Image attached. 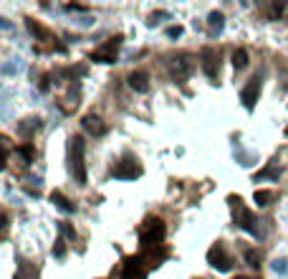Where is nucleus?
<instances>
[{
  "instance_id": "nucleus-31",
  "label": "nucleus",
  "mask_w": 288,
  "mask_h": 279,
  "mask_svg": "<svg viewBox=\"0 0 288 279\" xmlns=\"http://www.w3.org/2000/svg\"><path fill=\"white\" fill-rule=\"evenodd\" d=\"M235 279H250V277H243V274H238V277H235Z\"/></svg>"
},
{
  "instance_id": "nucleus-22",
  "label": "nucleus",
  "mask_w": 288,
  "mask_h": 279,
  "mask_svg": "<svg viewBox=\"0 0 288 279\" xmlns=\"http://www.w3.org/2000/svg\"><path fill=\"white\" fill-rule=\"evenodd\" d=\"M53 256H58V259L66 256V241H64V239H58V241L53 244Z\"/></svg>"
},
{
  "instance_id": "nucleus-29",
  "label": "nucleus",
  "mask_w": 288,
  "mask_h": 279,
  "mask_svg": "<svg viewBox=\"0 0 288 279\" xmlns=\"http://www.w3.org/2000/svg\"><path fill=\"white\" fill-rule=\"evenodd\" d=\"M68 10H86V5H76V3H71V5H66Z\"/></svg>"
},
{
  "instance_id": "nucleus-14",
  "label": "nucleus",
  "mask_w": 288,
  "mask_h": 279,
  "mask_svg": "<svg viewBox=\"0 0 288 279\" xmlns=\"http://www.w3.org/2000/svg\"><path fill=\"white\" fill-rule=\"evenodd\" d=\"M207 25H210V33H212V36H215V33H220V31H222V25H225V18H222V13L212 10L210 16H207Z\"/></svg>"
},
{
  "instance_id": "nucleus-30",
  "label": "nucleus",
  "mask_w": 288,
  "mask_h": 279,
  "mask_svg": "<svg viewBox=\"0 0 288 279\" xmlns=\"http://www.w3.org/2000/svg\"><path fill=\"white\" fill-rule=\"evenodd\" d=\"M0 28H5V31H8V28H13V25H10L5 18H0Z\"/></svg>"
},
{
  "instance_id": "nucleus-28",
  "label": "nucleus",
  "mask_w": 288,
  "mask_h": 279,
  "mask_svg": "<svg viewBox=\"0 0 288 279\" xmlns=\"http://www.w3.org/2000/svg\"><path fill=\"white\" fill-rule=\"evenodd\" d=\"M5 231H8V216L3 213L0 216V236H5Z\"/></svg>"
},
{
  "instance_id": "nucleus-13",
  "label": "nucleus",
  "mask_w": 288,
  "mask_h": 279,
  "mask_svg": "<svg viewBox=\"0 0 288 279\" xmlns=\"http://www.w3.org/2000/svg\"><path fill=\"white\" fill-rule=\"evenodd\" d=\"M51 201L56 203V208H61L64 213H76V205H73L64 193H58V190H56V193H51Z\"/></svg>"
},
{
  "instance_id": "nucleus-6",
  "label": "nucleus",
  "mask_w": 288,
  "mask_h": 279,
  "mask_svg": "<svg viewBox=\"0 0 288 279\" xmlns=\"http://www.w3.org/2000/svg\"><path fill=\"white\" fill-rule=\"evenodd\" d=\"M207 264H210L212 269H218V272H227V269L233 267V259L225 254L222 244H215V246L207 252Z\"/></svg>"
},
{
  "instance_id": "nucleus-24",
  "label": "nucleus",
  "mask_w": 288,
  "mask_h": 279,
  "mask_svg": "<svg viewBox=\"0 0 288 279\" xmlns=\"http://www.w3.org/2000/svg\"><path fill=\"white\" fill-rule=\"evenodd\" d=\"M18 152L25 157V163H30V160H33V148H30V145H23V148H18Z\"/></svg>"
},
{
  "instance_id": "nucleus-25",
  "label": "nucleus",
  "mask_w": 288,
  "mask_h": 279,
  "mask_svg": "<svg viewBox=\"0 0 288 279\" xmlns=\"http://www.w3.org/2000/svg\"><path fill=\"white\" fill-rule=\"evenodd\" d=\"M286 259H276V261H273V272H276V274H286Z\"/></svg>"
},
{
  "instance_id": "nucleus-18",
  "label": "nucleus",
  "mask_w": 288,
  "mask_h": 279,
  "mask_svg": "<svg viewBox=\"0 0 288 279\" xmlns=\"http://www.w3.org/2000/svg\"><path fill=\"white\" fill-rule=\"evenodd\" d=\"M253 198H255V203L261 205V208H266V205L273 203V198H276V196H273L270 190H255V196H253Z\"/></svg>"
},
{
  "instance_id": "nucleus-11",
  "label": "nucleus",
  "mask_w": 288,
  "mask_h": 279,
  "mask_svg": "<svg viewBox=\"0 0 288 279\" xmlns=\"http://www.w3.org/2000/svg\"><path fill=\"white\" fill-rule=\"evenodd\" d=\"M175 61H177V58H175ZM190 71H192V64H190V58H187L185 53H182V56H179V61L172 66V76H175L177 81H185V79L190 76Z\"/></svg>"
},
{
  "instance_id": "nucleus-16",
  "label": "nucleus",
  "mask_w": 288,
  "mask_h": 279,
  "mask_svg": "<svg viewBox=\"0 0 288 279\" xmlns=\"http://www.w3.org/2000/svg\"><path fill=\"white\" fill-rule=\"evenodd\" d=\"M15 279H38V272L30 267V264L21 261L18 264V272H15Z\"/></svg>"
},
{
  "instance_id": "nucleus-9",
  "label": "nucleus",
  "mask_w": 288,
  "mask_h": 279,
  "mask_svg": "<svg viewBox=\"0 0 288 279\" xmlns=\"http://www.w3.org/2000/svg\"><path fill=\"white\" fill-rule=\"evenodd\" d=\"M258 94H261V79H250L248 86L240 92V99H243V104H245V109H253L255 107V101H258Z\"/></svg>"
},
{
  "instance_id": "nucleus-27",
  "label": "nucleus",
  "mask_w": 288,
  "mask_h": 279,
  "mask_svg": "<svg viewBox=\"0 0 288 279\" xmlns=\"http://www.w3.org/2000/svg\"><path fill=\"white\" fill-rule=\"evenodd\" d=\"M5 168V140L0 137V170Z\"/></svg>"
},
{
  "instance_id": "nucleus-20",
  "label": "nucleus",
  "mask_w": 288,
  "mask_h": 279,
  "mask_svg": "<svg viewBox=\"0 0 288 279\" xmlns=\"http://www.w3.org/2000/svg\"><path fill=\"white\" fill-rule=\"evenodd\" d=\"M245 261H248V267L258 269L261 267V254H258L255 249H245Z\"/></svg>"
},
{
  "instance_id": "nucleus-8",
  "label": "nucleus",
  "mask_w": 288,
  "mask_h": 279,
  "mask_svg": "<svg viewBox=\"0 0 288 279\" xmlns=\"http://www.w3.org/2000/svg\"><path fill=\"white\" fill-rule=\"evenodd\" d=\"M200 58H202V71H205V76H207V79H218V69H220L218 51L210 49V46H205L202 53H200Z\"/></svg>"
},
{
  "instance_id": "nucleus-4",
  "label": "nucleus",
  "mask_w": 288,
  "mask_h": 279,
  "mask_svg": "<svg viewBox=\"0 0 288 279\" xmlns=\"http://www.w3.org/2000/svg\"><path fill=\"white\" fill-rule=\"evenodd\" d=\"M111 175L119 178V180H134V178L142 175V165L136 163L134 157H124V160H119V163L111 168Z\"/></svg>"
},
{
  "instance_id": "nucleus-19",
  "label": "nucleus",
  "mask_w": 288,
  "mask_h": 279,
  "mask_svg": "<svg viewBox=\"0 0 288 279\" xmlns=\"http://www.w3.org/2000/svg\"><path fill=\"white\" fill-rule=\"evenodd\" d=\"M233 66H235V69H245V66H248V51H245V49H238V51L233 53Z\"/></svg>"
},
{
  "instance_id": "nucleus-23",
  "label": "nucleus",
  "mask_w": 288,
  "mask_h": 279,
  "mask_svg": "<svg viewBox=\"0 0 288 279\" xmlns=\"http://www.w3.org/2000/svg\"><path fill=\"white\" fill-rule=\"evenodd\" d=\"M58 228H61V233H64L66 239H76V231H73L66 221H61V224H58Z\"/></svg>"
},
{
  "instance_id": "nucleus-5",
  "label": "nucleus",
  "mask_w": 288,
  "mask_h": 279,
  "mask_svg": "<svg viewBox=\"0 0 288 279\" xmlns=\"http://www.w3.org/2000/svg\"><path fill=\"white\" fill-rule=\"evenodd\" d=\"M119 43H121V36H116V38H109V41H106L101 49H96L94 53H91V58H94V61H99V64H114V61H116Z\"/></svg>"
},
{
  "instance_id": "nucleus-10",
  "label": "nucleus",
  "mask_w": 288,
  "mask_h": 279,
  "mask_svg": "<svg viewBox=\"0 0 288 279\" xmlns=\"http://www.w3.org/2000/svg\"><path fill=\"white\" fill-rule=\"evenodd\" d=\"M81 127L89 132V135H104L106 132V127H104V122H101V117H96V114H86L84 120H81Z\"/></svg>"
},
{
  "instance_id": "nucleus-21",
  "label": "nucleus",
  "mask_w": 288,
  "mask_h": 279,
  "mask_svg": "<svg viewBox=\"0 0 288 279\" xmlns=\"http://www.w3.org/2000/svg\"><path fill=\"white\" fill-rule=\"evenodd\" d=\"M278 175H281L278 168H266V170H261V173L255 175V180H263V178H278Z\"/></svg>"
},
{
  "instance_id": "nucleus-2",
  "label": "nucleus",
  "mask_w": 288,
  "mask_h": 279,
  "mask_svg": "<svg viewBox=\"0 0 288 279\" xmlns=\"http://www.w3.org/2000/svg\"><path fill=\"white\" fill-rule=\"evenodd\" d=\"M71 170L79 185H86V165H84V140L73 137L71 140Z\"/></svg>"
},
{
  "instance_id": "nucleus-15",
  "label": "nucleus",
  "mask_w": 288,
  "mask_h": 279,
  "mask_svg": "<svg viewBox=\"0 0 288 279\" xmlns=\"http://www.w3.org/2000/svg\"><path fill=\"white\" fill-rule=\"evenodd\" d=\"M28 31L33 33L38 41H51V31H45V28L41 23H36V21H28Z\"/></svg>"
},
{
  "instance_id": "nucleus-12",
  "label": "nucleus",
  "mask_w": 288,
  "mask_h": 279,
  "mask_svg": "<svg viewBox=\"0 0 288 279\" xmlns=\"http://www.w3.org/2000/svg\"><path fill=\"white\" fill-rule=\"evenodd\" d=\"M129 86L139 94H147L149 92V76L144 71H134V74H129Z\"/></svg>"
},
{
  "instance_id": "nucleus-3",
  "label": "nucleus",
  "mask_w": 288,
  "mask_h": 279,
  "mask_svg": "<svg viewBox=\"0 0 288 279\" xmlns=\"http://www.w3.org/2000/svg\"><path fill=\"white\" fill-rule=\"evenodd\" d=\"M230 205H233V213H235V221H238V226L240 228H245V231H250L253 236H258V228H255V218H253V213L243 205V201L240 198H235V196H230Z\"/></svg>"
},
{
  "instance_id": "nucleus-17",
  "label": "nucleus",
  "mask_w": 288,
  "mask_h": 279,
  "mask_svg": "<svg viewBox=\"0 0 288 279\" xmlns=\"http://www.w3.org/2000/svg\"><path fill=\"white\" fill-rule=\"evenodd\" d=\"M38 127H41V120H38V117H30V120H25V122H23V125L18 127V132H21L23 137H28L30 132H36Z\"/></svg>"
},
{
  "instance_id": "nucleus-7",
  "label": "nucleus",
  "mask_w": 288,
  "mask_h": 279,
  "mask_svg": "<svg viewBox=\"0 0 288 279\" xmlns=\"http://www.w3.org/2000/svg\"><path fill=\"white\" fill-rule=\"evenodd\" d=\"M147 277V267L142 256H129L124 259V272H121V279H144Z\"/></svg>"
},
{
  "instance_id": "nucleus-1",
  "label": "nucleus",
  "mask_w": 288,
  "mask_h": 279,
  "mask_svg": "<svg viewBox=\"0 0 288 279\" xmlns=\"http://www.w3.org/2000/svg\"><path fill=\"white\" fill-rule=\"evenodd\" d=\"M164 233H167V228H164L162 218H152L149 216L147 221L142 224V228H139V241H142L144 249H155L164 239Z\"/></svg>"
},
{
  "instance_id": "nucleus-26",
  "label": "nucleus",
  "mask_w": 288,
  "mask_h": 279,
  "mask_svg": "<svg viewBox=\"0 0 288 279\" xmlns=\"http://www.w3.org/2000/svg\"><path fill=\"white\" fill-rule=\"evenodd\" d=\"M167 36H170V38H179L182 36V28L179 25H170V28H167Z\"/></svg>"
}]
</instances>
